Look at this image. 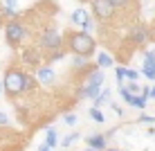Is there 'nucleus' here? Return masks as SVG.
I'll list each match as a JSON object with an SVG mask.
<instances>
[{
	"label": "nucleus",
	"instance_id": "obj_3",
	"mask_svg": "<svg viewBox=\"0 0 155 151\" xmlns=\"http://www.w3.org/2000/svg\"><path fill=\"white\" fill-rule=\"evenodd\" d=\"M90 7H92V14L101 23H110L117 14V7L113 5V0H90Z\"/></svg>",
	"mask_w": 155,
	"mask_h": 151
},
{
	"label": "nucleus",
	"instance_id": "obj_24",
	"mask_svg": "<svg viewBox=\"0 0 155 151\" xmlns=\"http://www.w3.org/2000/svg\"><path fill=\"white\" fill-rule=\"evenodd\" d=\"M140 122H148V124H155V117H151V115H142V117H140Z\"/></svg>",
	"mask_w": 155,
	"mask_h": 151
},
{
	"label": "nucleus",
	"instance_id": "obj_9",
	"mask_svg": "<svg viewBox=\"0 0 155 151\" xmlns=\"http://www.w3.org/2000/svg\"><path fill=\"white\" fill-rule=\"evenodd\" d=\"M130 39L135 43H144L148 39V29L144 27V25H137V27H133V32H130Z\"/></svg>",
	"mask_w": 155,
	"mask_h": 151
},
{
	"label": "nucleus",
	"instance_id": "obj_12",
	"mask_svg": "<svg viewBox=\"0 0 155 151\" xmlns=\"http://www.w3.org/2000/svg\"><path fill=\"white\" fill-rule=\"evenodd\" d=\"M56 142H58L56 131H54V129H47V131H45V144H47L50 149H54V147H56Z\"/></svg>",
	"mask_w": 155,
	"mask_h": 151
},
{
	"label": "nucleus",
	"instance_id": "obj_17",
	"mask_svg": "<svg viewBox=\"0 0 155 151\" xmlns=\"http://www.w3.org/2000/svg\"><path fill=\"white\" fill-rule=\"evenodd\" d=\"M90 81L92 84H104V72H101V70H94L92 77H90Z\"/></svg>",
	"mask_w": 155,
	"mask_h": 151
},
{
	"label": "nucleus",
	"instance_id": "obj_1",
	"mask_svg": "<svg viewBox=\"0 0 155 151\" xmlns=\"http://www.w3.org/2000/svg\"><path fill=\"white\" fill-rule=\"evenodd\" d=\"M65 45L72 54L79 57H92L94 50H97V41L92 39L90 32H68L65 34Z\"/></svg>",
	"mask_w": 155,
	"mask_h": 151
},
{
	"label": "nucleus",
	"instance_id": "obj_26",
	"mask_svg": "<svg viewBox=\"0 0 155 151\" xmlns=\"http://www.w3.org/2000/svg\"><path fill=\"white\" fill-rule=\"evenodd\" d=\"M151 97H153V99H155V86H153V90H151Z\"/></svg>",
	"mask_w": 155,
	"mask_h": 151
},
{
	"label": "nucleus",
	"instance_id": "obj_18",
	"mask_svg": "<svg viewBox=\"0 0 155 151\" xmlns=\"http://www.w3.org/2000/svg\"><path fill=\"white\" fill-rule=\"evenodd\" d=\"M25 88H27V90H34L36 88V79L31 77V74H25Z\"/></svg>",
	"mask_w": 155,
	"mask_h": 151
},
{
	"label": "nucleus",
	"instance_id": "obj_7",
	"mask_svg": "<svg viewBox=\"0 0 155 151\" xmlns=\"http://www.w3.org/2000/svg\"><path fill=\"white\" fill-rule=\"evenodd\" d=\"M99 86H101V84L88 81V86H85V88L79 90V97H81V99H85V97H90V99H97V97H99Z\"/></svg>",
	"mask_w": 155,
	"mask_h": 151
},
{
	"label": "nucleus",
	"instance_id": "obj_13",
	"mask_svg": "<svg viewBox=\"0 0 155 151\" xmlns=\"http://www.w3.org/2000/svg\"><path fill=\"white\" fill-rule=\"evenodd\" d=\"M25 61H29L31 66H38V50H25Z\"/></svg>",
	"mask_w": 155,
	"mask_h": 151
},
{
	"label": "nucleus",
	"instance_id": "obj_2",
	"mask_svg": "<svg viewBox=\"0 0 155 151\" xmlns=\"http://www.w3.org/2000/svg\"><path fill=\"white\" fill-rule=\"evenodd\" d=\"M2 84H5V95H7V99H16V97H20L25 93V72L18 68H7V72H5L2 77Z\"/></svg>",
	"mask_w": 155,
	"mask_h": 151
},
{
	"label": "nucleus",
	"instance_id": "obj_20",
	"mask_svg": "<svg viewBox=\"0 0 155 151\" xmlns=\"http://www.w3.org/2000/svg\"><path fill=\"white\" fill-rule=\"evenodd\" d=\"M126 88L130 90V93H135V95H142V88H140V84H137V81H130Z\"/></svg>",
	"mask_w": 155,
	"mask_h": 151
},
{
	"label": "nucleus",
	"instance_id": "obj_8",
	"mask_svg": "<svg viewBox=\"0 0 155 151\" xmlns=\"http://www.w3.org/2000/svg\"><path fill=\"white\" fill-rule=\"evenodd\" d=\"M38 81L41 84H52L54 81V70H52L50 66H38Z\"/></svg>",
	"mask_w": 155,
	"mask_h": 151
},
{
	"label": "nucleus",
	"instance_id": "obj_15",
	"mask_svg": "<svg viewBox=\"0 0 155 151\" xmlns=\"http://www.w3.org/2000/svg\"><path fill=\"white\" fill-rule=\"evenodd\" d=\"M130 106H137V108H146V97H144V95H135V97H133V101H130Z\"/></svg>",
	"mask_w": 155,
	"mask_h": 151
},
{
	"label": "nucleus",
	"instance_id": "obj_11",
	"mask_svg": "<svg viewBox=\"0 0 155 151\" xmlns=\"http://www.w3.org/2000/svg\"><path fill=\"white\" fill-rule=\"evenodd\" d=\"M85 20H88V14L83 12V9H74L72 12V23H77V25H85Z\"/></svg>",
	"mask_w": 155,
	"mask_h": 151
},
{
	"label": "nucleus",
	"instance_id": "obj_19",
	"mask_svg": "<svg viewBox=\"0 0 155 151\" xmlns=\"http://www.w3.org/2000/svg\"><path fill=\"white\" fill-rule=\"evenodd\" d=\"M133 2H137V0H113V5L117 9H124V7H128V5H133Z\"/></svg>",
	"mask_w": 155,
	"mask_h": 151
},
{
	"label": "nucleus",
	"instance_id": "obj_4",
	"mask_svg": "<svg viewBox=\"0 0 155 151\" xmlns=\"http://www.w3.org/2000/svg\"><path fill=\"white\" fill-rule=\"evenodd\" d=\"M25 36H27V29H25L18 20H12V23L5 27V41H7L9 47H18L20 43L25 41Z\"/></svg>",
	"mask_w": 155,
	"mask_h": 151
},
{
	"label": "nucleus",
	"instance_id": "obj_27",
	"mask_svg": "<svg viewBox=\"0 0 155 151\" xmlns=\"http://www.w3.org/2000/svg\"><path fill=\"white\" fill-rule=\"evenodd\" d=\"M2 90H5V84H2V81H0V93H2Z\"/></svg>",
	"mask_w": 155,
	"mask_h": 151
},
{
	"label": "nucleus",
	"instance_id": "obj_22",
	"mask_svg": "<svg viewBox=\"0 0 155 151\" xmlns=\"http://www.w3.org/2000/svg\"><path fill=\"white\" fill-rule=\"evenodd\" d=\"M63 122H65L68 126H74V124H77V115H72V113H68V115L63 117Z\"/></svg>",
	"mask_w": 155,
	"mask_h": 151
},
{
	"label": "nucleus",
	"instance_id": "obj_5",
	"mask_svg": "<svg viewBox=\"0 0 155 151\" xmlns=\"http://www.w3.org/2000/svg\"><path fill=\"white\" fill-rule=\"evenodd\" d=\"M61 45H63V36L58 34V29L50 27V29H45V32H43V36H41V47H43L45 52L61 50Z\"/></svg>",
	"mask_w": 155,
	"mask_h": 151
},
{
	"label": "nucleus",
	"instance_id": "obj_21",
	"mask_svg": "<svg viewBox=\"0 0 155 151\" xmlns=\"http://www.w3.org/2000/svg\"><path fill=\"white\" fill-rule=\"evenodd\" d=\"M77 140H79V133H72V136H68L65 140H63V147H70V144L77 142Z\"/></svg>",
	"mask_w": 155,
	"mask_h": 151
},
{
	"label": "nucleus",
	"instance_id": "obj_10",
	"mask_svg": "<svg viewBox=\"0 0 155 151\" xmlns=\"http://www.w3.org/2000/svg\"><path fill=\"white\" fill-rule=\"evenodd\" d=\"M106 142H108V136H90L88 138V144L97 151H104L106 149Z\"/></svg>",
	"mask_w": 155,
	"mask_h": 151
},
{
	"label": "nucleus",
	"instance_id": "obj_6",
	"mask_svg": "<svg viewBox=\"0 0 155 151\" xmlns=\"http://www.w3.org/2000/svg\"><path fill=\"white\" fill-rule=\"evenodd\" d=\"M144 77L155 81V52H146V59H144Z\"/></svg>",
	"mask_w": 155,
	"mask_h": 151
},
{
	"label": "nucleus",
	"instance_id": "obj_23",
	"mask_svg": "<svg viewBox=\"0 0 155 151\" xmlns=\"http://www.w3.org/2000/svg\"><path fill=\"white\" fill-rule=\"evenodd\" d=\"M5 124H9V115L7 113H0V126H5Z\"/></svg>",
	"mask_w": 155,
	"mask_h": 151
},
{
	"label": "nucleus",
	"instance_id": "obj_28",
	"mask_svg": "<svg viewBox=\"0 0 155 151\" xmlns=\"http://www.w3.org/2000/svg\"><path fill=\"white\" fill-rule=\"evenodd\" d=\"M106 151H119V149H106Z\"/></svg>",
	"mask_w": 155,
	"mask_h": 151
},
{
	"label": "nucleus",
	"instance_id": "obj_14",
	"mask_svg": "<svg viewBox=\"0 0 155 151\" xmlns=\"http://www.w3.org/2000/svg\"><path fill=\"white\" fill-rule=\"evenodd\" d=\"M97 66L99 68H110V66H113V59H110L108 54H99L97 57Z\"/></svg>",
	"mask_w": 155,
	"mask_h": 151
},
{
	"label": "nucleus",
	"instance_id": "obj_16",
	"mask_svg": "<svg viewBox=\"0 0 155 151\" xmlns=\"http://www.w3.org/2000/svg\"><path fill=\"white\" fill-rule=\"evenodd\" d=\"M90 117H92L94 122H99V124L104 122V113H101L99 108H90Z\"/></svg>",
	"mask_w": 155,
	"mask_h": 151
},
{
	"label": "nucleus",
	"instance_id": "obj_25",
	"mask_svg": "<svg viewBox=\"0 0 155 151\" xmlns=\"http://www.w3.org/2000/svg\"><path fill=\"white\" fill-rule=\"evenodd\" d=\"M92 27H94V25H92V20H90V18H88V20H85V25H83V29H85V32H90V29H92Z\"/></svg>",
	"mask_w": 155,
	"mask_h": 151
}]
</instances>
